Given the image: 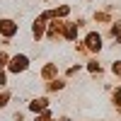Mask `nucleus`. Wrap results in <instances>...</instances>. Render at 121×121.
Segmentation results:
<instances>
[{"instance_id":"nucleus-1","label":"nucleus","mask_w":121,"mask_h":121,"mask_svg":"<svg viewBox=\"0 0 121 121\" xmlns=\"http://www.w3.org/2000/svg\"><path fill=\"white\" fill-rule=\"evenodd\" d=\"M27 65H29L27 56H15L10 60V70H12V73H22V70H27Z\"/></svg>"},{"instance_id":"nucleus-2","label":"nucleus","mask_w":121,"mask_h":121,"mask_svg":"<svg viewBox=\"0 0 121 121\" xmlns=\"http://www.w3.org/2000/svg\"><path fill=\"white\" fill-rule=\"evenodd\" d=\"M0 32L5 36H12L17 32V27H15V22H10V19H3V22H0Z\"/></svg>"},{"instance_id":"nucleus-3","label":"nucleus","mask_w":121,"mask_h":121,"mask_svg":"<svg viewBox=\"0 0 121 121\" xmlns=\"http://www.w3.org/2000/svg\"><path fill=\"white\" fill-rule=\"evenodd\" d=\"M99 41H102V39H99V34H90V36H87V44H90V48H99V46H102Z\"/></svg>"},{"instance_id":"nucleus-4","label":"nucleus","mask_w":121,"mask_h":121,"mask_svg":"<svg viewBox=\"0 0 121 121\" xmlns=\"http://www.w3.org/2000/svg\"><path fill=\"white\" fill-rule=\"evenodd\" d=\"M32 109H34V112H41V109H46V99H36V102H32Z\"/></svg>"}]
</instances>
